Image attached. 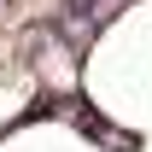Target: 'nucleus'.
Returning <instances> with one entry per match:
<instances>
[{"instance_id": "f257e3e1", "label": "nucleus", "mask_w": 152, "mask_h": 152, "mask_svg": "<svg viewBox=\"0 0 152 152\" xmlns=\"http://www.w3.org/2000/svg\"><path fill=\"white\" fill-rule=\"evenodd\" d=\"M99 6H105V0H64V18L88 23V18H99Z\"/></svg>"}]
</instances>
